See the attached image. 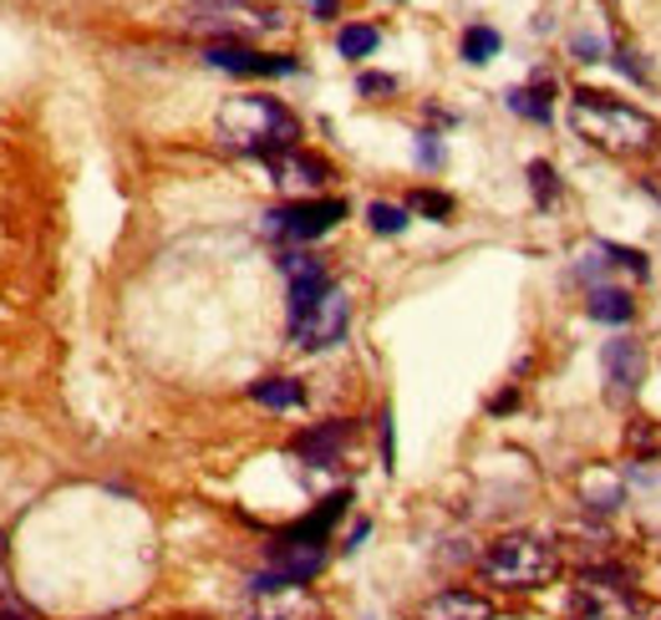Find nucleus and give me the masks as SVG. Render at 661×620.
<instances>
[{"label": "nucleus", "instance_id": "1", "mask_svg": "<svg viewBox=\"0 0 661 620\" xmlns=\"http://www.w3.org/2000/svg\"><path fill=\"white\" fill-rule=\"evenodd\" d=\"M214 138L234 153H254V158H276L290 153L301 143V118L280 102V97H260V92H240L229 97L214 118Z\"/></svg>", "mask_w": 661, "mask_h": 620}, {"label": "nucleus", "instance_id": "2", "mask_svg": "<svg viewBox=\"0 0 661 620\" xmlns=\"http://www.w3.org/2000/svg\"><path fill=\"white\" fill-rule=\"evenodd\" d=\"M570 128H575L590 148L615 153V158L647 153L661 138V128L647 112L631 108V102H615V97H605V92H580L575 102H570Z\"/></svg>", "mask_w": 661, "mask_h": 620}, {"label": "nucleus", "instance_id": "3", "mask_svg": "<svg viewBox=\"0 0 661 620\" xmlns=\"http://www.w3.org/2000/svg\"><path fill=\"white\" fill-rule=\"evenodd\" d=\"M479 570L489 584H504V590H540L560 574V549L534 534H504L483 549Z\"/></svg>", "mask_w": 661, "mask_h": 620}, {"label": "nucleus", "instance_id": "4", "mask_svg": "<svg viewBox=\"0 0 661 620\" xmlns=\"http://www.w3.org/2000/svg\"><path fill=\"white\" fill-rule=\"evenodd\" d=\"M641 600L631 596L625 570H585L570 596V620H641Z\"/></svg>", "mask_w": 661, "mask_h": 620}, {"label": "nucleus", "instance_id": "5", "mask_svg": "<svg viewBox=\"0 0 661 620\" xmlns=\"http://www.w3.org/2000/svg\"><path fill=\"white\" fill-rule=\"evenodd\" d=\"M347 321H351V300H347V290L331 286L316 306H306L301 316H290V341L301 351H326L347 336Z\"/></svg>", "mask_w": 661, "mask_h": 620}, {"label": "nucleus", "instance_id": "6", "mask_svg": "<svg viewBox=\"0 0 661 620\" xmlns=\"http://www.w3.org/2000/svg\"><path fill=\"white\" fill-rule=\"evenodd\" d=\"M347 219V203L341 199H296L290 209H270L264 214V234H280V239H321L326 229Z\"/></svg>", "mask_w": 661, "mask_h": 620}, {"label": "nucleus", "instance_id": "7", "mask_svg": "<svg viewBox=\"0 0 661 620\" xmlns=\"http://www.w3.org/2000/svg\"><path fill=\"white\" fill-rule=\"evenodd\" d=\"M254 616L260 620H316L321 606H316V596L306 584H290L264 570V574H254Z\"/></svg>", "mask_w": 661, "mask_h": 620}, {"label": "nucleus", "instance_id": "8", "mask_svg": "<svg viewBox=\"0 0 661 620\" xmlns=\"http://www.w3.org/2000/svg\"><path fill=\"white\" fill-rule=\"evenodd\" d=\"M264 168H270V183L280 193H290V199H311V193H321L331 183V163L316 153H296V148L264 158Z\"/></svg>", "mask_w": 661, "mask_h": 620}, {"label": "nucleus", "instance_id": "9", "mask_svg": "<svg viewBox=\"0 0 661 620\" xmlns=\"http://www.w3.org/2000/svg\"><path fill=\"white\" fill-rule=\"evenodd\" d=\"M204 61L219 67V72H240V77H290L296 72L290 57H260V51L240 47V41H214V47L204 51Z\"/></svg>", "mask_w": 661, "mask_h": 620}, {"label": "nucleus", "instance_id": "10", "mask_svg": "<svg viewBox=\"0 0 661 620\" xmlns=\"http://www.w3.org/2000/svg\"><path fill=\"white\" fill-rule=\"evenodd\" d=\"M601 367H605V382H611V397H631L641 387V377H647V351H641V341H605L601 351Z\"/></svg>", "mask_w": 661, "mask_h": 620}, {"label": "nucleus", "instance_id": "11", "mask_svg": "<svg viewBox=\"0 0 661 620\" xmlns=\"http://www.w3.org/2000/svg\"><path fill=\"white\" fill-rule=\"evenodd\" d=\"M321 564H326V549L321 544L276 539V549H270V574H280V580H290V584H306L311 574H321Z\"/></svg>", "mask_w": 661, "mask_h": 620}, {"label": "nucleus", "instance_id": "12", "mask_svg": "<svg viewBox=\"0 0 661 620\" xmlns=\"http://www.w3.org/2000/svg\"><path fill=\"white\" fill-rule=\"evenodd\" d=\"M418 620H493V600L479 590H438L418 606Z\"/></svg>", "mask_w": 661, "mask_h": 620}, {"label": "nucleus", "instance_id": "13", "mask_svg": "<svg viewBox=\"0 0 661 620\" xmlns=\"http://www.w3.org/2000/svg\"><path fill=\"white\" fill-rule=\"evenodd\" d=\"M621 499H625V478L621 473H611V468H585V473H580V503H585L590 513L595 509L611 513Z\"/></svg>", "mask_w": 661, "mask_h": 620}, {"label": "nucleus", "instance_id": "14", "mask_svg": "<svg viewBox=\"0 0 661 620\" xmlns=\"http://www.w3.org/2000/svg\"><path fill=\"white\" fill-rule=\"evenodd\" d=\"M347 422H326V428H311V432H301L296 438V453L301 458H311V463H337V453H341V442H347Z\"/></svg>", "mask_w": 661, "mask_h": 620}, {"label": "nucleus", "instance_id": "15", "mask_svg": "<svg viewBox=\"0 0 661 620\" xmlns=\"http://www.w3.org/2000/svg\"><path fill=\"white\" fill-rule=\"evenodd\" d=\"M347 503H351V493H331V499H326L321 509L311 513V519H301V524H296V529H286L280 539H301V544H321V539H326V529H331V524L341 519V513H347Z\"/></svg>", "mask_w": 661, "mask_h": 620}, {"label": "nucleus", "instance_id": "16", "mask_svg": "<svg viewBox=\"0 0 661 620\" xmlns=\"http://www.w3.org/2000/svg\"><path fill=\"white\" fill-rule=\"evenodd\" d=\"M590 316L605 326H625L631 316H637V300L625 296V290H611V286H595L590 290Z\"/></svg>", "mask_w": 661, "mask_h": 620}, {"label": "nucleus", "instance_id": "17", "mask_svg": "<svg viewBox=\"0 0 661 620\" xmlns=\"http://www.w3.org/2000/svg\"><path fill=\"white\" fill-rule=\"evenodd\" d=\"M250 397H254L260 407H276V412H286V407H301V402H306L301 382H290V377H264V382L250 387Z\"/></svg>", "mask_w": 661, "mask_h": 620}, {"label": "nucleus", "instance_id": "18", "mask_svg": "<svg viewBox=\"0 0 661 620\" xmlns=\"http://www.w3.org/2000/svg\"><path fill=\"white\" fill-rule=\"evenodd\" d=\"M544 92H550V82H540V87H509V108L524 112V118H534V122H544V118H550V102H544Z\"/></svg>", "mask_w": 661, "mask_h": 620}, {"label": "nucleus", "instance_id": "19", "mask_svg": "<svg viewBox=\"0 0 661 620\" xmlns=\"http://www.w3.org/2000/svg\"><path fill=\"white\" fill-rule=\"evenodd\" d=\"M499 57V31H489V26H473L469 37H463V61H473V67H483V61Z\"/></svg>", "mask_w": 661, "mask_h": 620}, {"label": "nucleus", "instance_id": "20", "mask_svg": "<svg viewBox=\"0 0 661 620\" xmlns=\"http://www.w3.org/2000/svg\"><path fill=\"white\" fill-rule=\"evenodd\" d=\"M377 26H341V37H337V47H341V57H367V51H377Z\"/></svg>", "mask_w": 661, "mask_h": 620}, {"label": "nucleus", "instance_id": "21", "mask_svg": "<svg viewBox=\"0 0 661 620\" xmlns=\"http://www.w3.org/2000/svg\"><path fill=\"white\" fill-rule=\"evenodd\" d=\"M625 448H631L637 458H657L661 453V428L657 422H631V428H625Z\"/></svg>", "mask_w": 661, "mask_h": 620}, {"label": "nucleus", "instance_id": "22", "mask_svg": "<svg viewBox=\"0 0 661 620\" xmlns=\"http://www.w3.org/2000/svg\"><path fill=\"white\" fill-rule=\"evenodd\" d=\"M367 219H372L377 234H402V229H408V209H402V203H382V199H377L372 209H367Z\"/></svg>", "mask_w": 661, "mask_h": 620}, {"label": "nucleus", "instance_id": "23", "mask_svg": "<svg viewBox=\"0 0 661 620\" xmlns=\"http://www.w3.org/2000/svg\"><path fill=\"white\" fill-rule=\"evenodd\" d=\"M412 209H418V214H433V219H448L453 214V199H448V193H433V189H418L412 193Z\"/></svg>", "mask_w": 661, "mask_h": 620}, {"label": "nucleus", "instance_id": "24", "mask_svg": "<svg viewBox=\"0 0 661 620\" xmlns=\"http://www.w3.org/2000/svg\"><path fill=\"white\" fill-rule=\"evenodd\" d=\"M529 183H534V199L550 203L554 193H560V183H554V168L550 163H529Z\"/></svg>", "mask_w": 661, "mask_h": 620}, {"label": "nucleus", "instance_id": "25", "mask_svg": "<svg viewBox=\"0 0 661 620\" xmlns=\"http://www.w3.org/2000/svg\"><path fill=\"white\" fill-rule=\"evenodd\" d=\"M605 254H611L615 264H621V270H631L641 280V274H647V260H641V250H621V244H601Z\"/></svg>", "mask_w": 661, "mask_h": 620}, {"label": "nucleus", "instance_id": "26", "mask_svg": "<svg viewBox=\"0 0 661 620\" xmlns=\"http://www.w3.org/2000/svg\"><path fill=\"white\" fill-rule=\"evenodd\" d=\"M601 51H605V37H601V31H595V37H590V31H580V37H575V57H580V61H601Z\"/></svg>", "mask_w": 661, "mask_h": 620}, {"label": "nucleus", "instance_id": "27", "mask_svg": "<svg viewBox=\"0 0 661 620\" xmlns=\"http://www.w3.org/2000/svg\"><path fill=\"white\" fill-rule=\"evenodd\" d=\"M357 87H361L367 97H387V92H397V82H392V77H382V72H367Z\"/></svg>", "mask_w": 661, "mask_h": 620}, {"label": "nucleus", "instance_id": "28", "mask_svg": "<svg viewBox=\"0 0 661 620\" xmlns=\"http://www.w3.org/2000/svg\"><path fill=\"white\" fill-rule=\"evenodd\" d=\"M418 158L422 163H443V148H438L433 132H418Z\"/></svg>", "mask_w": 661, "mask_h": 620}, {"label": "nucleus", "instance_id": "29", "mask_svg": "<svg viewBox=\"0 0 661 620\" xmlns=\"http://www.w3.org/2000/svg\"><path fill=\"white\" fill-rule=\"evenodd\" d=\"M199 6H219V11H234V6H250V0H199Z\"/></svg>", "mask_w": 661, "mask_h": 620}, {"label": "nucleus", "instance_id": "30", "mask_svg": "<svg viewBox=\"0 0 661 620\" xmlns=\"http://www.w3.org/2000/svg\"><path fill=\"white\" fill-rule=\"evenodd\" d=\"M647 193L661 203V173H651V179H647Z\"/></svg>", "mask_w": 661, "mask_h": 620}, {"label": "nucleus", "instance_id": "31", "mask_svg": "<svg viewBox=\"0 0 661 620\" xmlns=\"http://www.w3.org/2000/svg\"><path fill=\"white\" fill-rule=\"evenodd\" d=\"M311 6H316L321 16H337V0H311Z\"/></svg>", "mask_w": 661, "mask_h": 620}, {"label": "nucleus", "instance_id": "32", "mask_svg": "<svg viewBox=\"0 0 661 620\" xmlns=\"http://www.w3.org/2000/svg\"><path fill=\"white\" fill-rule=\"evenodd\" d=\"M0 620H26V616H0Z\"/></svg>", "mask_w": 661, "mask_h": 620}]
</instances>
